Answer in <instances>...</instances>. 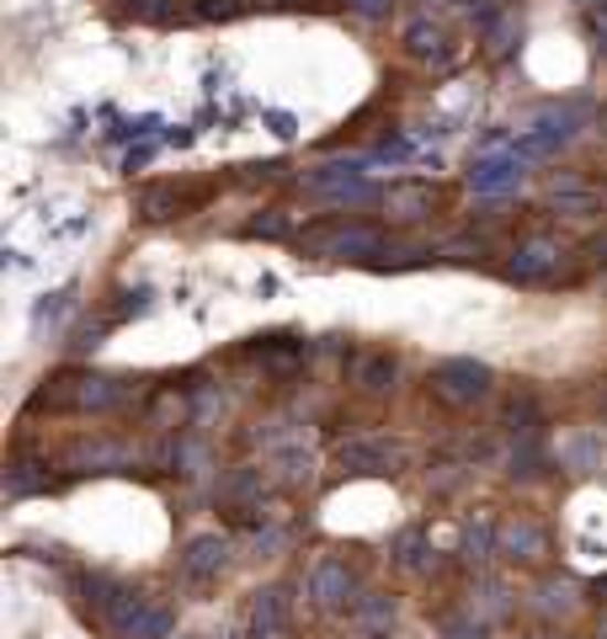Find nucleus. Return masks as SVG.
I'll list each match as a JSON object with an SVG mask.
<instances>
[{"mask_svg": "<svg viewBox=\"0 0 607 639\" xmlns=\"http://www.w3.org/2000/svg\"><path fill=\"white\" fill-rule=\"evenodd\" d=\"M303 251L336 256V262H363V256L384 251V235L373 224H315V230H303Z\"/></svg>", "mask_w": 607, "mask_h": 639, "instance_id": "f257e3e1", "label": "nucleus"}, {"mask_svg": "<svg viewBox=\"0 0 607 639\" xmlns=\"http://www.w3.org/2000/svg\"><path fill=\"white\" fill-rule=\"evenodd\" d=\"M432 395L448 400V405H475L490 395V368L475 358H448V363L432 368Z\"/></svg>", "mask_w": 607, "mask_h": 639, "instance_id": "f03ea898", "label": "nucleus"}, {"mask_svg": "<svg viewBox=\"0 0 607 639\" xmlns=\"http://www.w3.org/2000/svg\"><path fill=\"white\" fill-rule=\"evenodd\" d=\"M352 592H358V581H352V571H347L341 560H320V565H315V576H309V597H315V608H326V613L347 608V603H358Z\"/></svg>", "mask_w": 607, "mask_h": 639, "instance_id": "7ed1b4c3", "label": "nucleus"}, {"mask_svg": "<svg viewBox=\"0 0 607 639\" xmlns=\"http://www.w3.org/2000/svg\"><path fill=\"white\" fill-rule=\"evenodd\" d=\"M303 187L320 192V198H336V203H363V198H373V187L363 182V166H326V171H309Z\"/></svg>", "mask_w": 607, "mask_h": 639, "instance_id": "20e7f679", "label": "nucleus"}, {"mask_svg": "<svg viewBox=\"0 0 607 639\" xmlns=\"http://www.w3.org/2000/svg\"><path fill=\"white\" fill-rule=\"evenodd\" d=\"M400 464H405V454L384 437H363V443L341 448V469H352V475H395Z\"/></svg>", "mask_w": 607, "mask_h": 639, "instance_id": "39448f33", "label": "nucleus"}, {"mask_svg": "<svg viewBox=\"0 0 607 639\" xmlns=\"http://www.w3.org/2000/svg\"><path fill=\"white\" fill-rule=\"evenodd\" d=\"M224 565H230V539H224V533H203V539H192L182 554V571L192 581H213Z\"/></svg>", "mask_w": 607, "mask_h": 639, "instance_id": "423d86ee", "label": "nucleus"}, {"mask_svg": "<svg viewBox=\"0 0 607 639\" xmlns=\"http://www.w3.org/2000/svg\"><path fill=\"white\" fill-rule=\"evenodd\" d=\"M554 267H560V245L544 241V235L528 241V245H517V256L507 262V273H512L517 283H539V277H549Z\"/></svg>", "mask_w": 607, "mask_h": 639, "instance_id": "0eeeda50", "label": "nucleus"}, {"mask_svg": "<svg viewBox=\"0 0 607 639\" xmlns=\"http://www.w3.org/2000/svg\"><path fill=\"white\" fill-rule=\"evenodd\" d=\"M288 629V597L267 586V592H256V603H251V635L256 639H283Z\"/></svg>", "mask_w": 607, "mask_h": 639, "instance_id": "6e6552de", "label": "nucleus"}, {"mask_svg": "<svg viewBox=\"0 0 607 639\" xmlns=\"http://www.w3.org/2000/svg\"><path fill=\"white\" fill-rule=\"evenodd\" d=\"M522 182V166H517V155H490L480 160L475 171H469V187L475 192H507V187Z\"/></svg>", "mask_w": 607, "mask_h": 639, "instance_id": "1a4fd4ad", "label": "nucleus"}, {"mask_svg": "<svg viewBox=\"0 0 607 639\" xmlns=\"http://www.w3.org/2000/svg\"><path fill=\"white\" fill-rule=\"evenodd\" d=\"M501 549L517 565H533V560H544V528L539 522H512V528H501Z\"/></svg>", "mask_w": 607, "mask_h": 639, "instance_id": "9d476101", "label": "nucleus"}, {"mask_svg": "<svg viewBox=\"0 0 607 639\" xmlns=\"http://www.w3.org/2000/svg\"><path fill=\"white\" fill-rule=\"evenodd\" d=\"M123 379H81L75 390H70V405H81V411H113V405H123Z\"/></svg>", "mask_w": 607, "mask_h": 639, "instance_id": "9b49d317", "label": "nucleus"}, {"mask_svg": "<svg viewBox=\"0 0 607 639\" xmlns=\"http://www.w3.org/2000/svg\"><path fill=\"white\" fill-rule=\"evenodd\" d=\"M571 134H576V118H571V113H544L539 128L522 139V155H549L554 145H565Z\"/></svg>", "mask_w": 607, "mask_h": 639, "instance_id": "f8f14e48", "label": "nucleus"}, {"mask_svg": "<svg viewBox=\"0 0 607 639\" xmlns=\"http://www.w3.org/2000/svg\"><path fill=\"white\" fill-rule=\"evenodd\" d=\"M358 384H363L368 395H390L395 390V358L390 352H373L358 363Z\"/></svg>", "mask_w": 607, "mask_h": 639, "instance_id": "ddd939ff", "label": "nucleus"}, {"mask_svg": "<svg viewBox=\"0 0 607 639\" xmlns=\"http://www.w3.org/2000/svg\"><path fill=\"white\" fill-rule=\"evenodd\" d=\"M166 635H171V613L150 608V603L134 613V618H128V629H123V639H166Z\"/></svg>", "mask_w": 607, "mask_h": 639, "instance_id": "4468645a", "label": "nucleus"}, {"mask_svg": "<svg viewBox=\"0 0 607 639\" xmlns=\"http://www.w3.org/2000/svg\"><path fill=\"white\" fill-rule=\"evenodd\" d=\"M384 203H390L400 219H422V213H432V187H395Z\"/></svg>", "mask_w": 607, "mask_h": 639, "instance_id": "2eb2a0df", "label": "nucleus"}, {"mask_svg": "<svg viewBox=\"0 0 607 639\" xmlns=\"http://www.w3.org/2000/svg\"><path fill=\"white\" fill-rule=\"evenodd\" d=\"M533 608H539V613H571V608H576V581H544Z\"/></svg>", "mask_w": 607, "mask_h": 639, "instance_id": "dca6fc26", "label": "nucleus"}, {"mask_svg": "<svg viewBox=\"0 0 607 639\" xmlns=\"http://www.w3.org/2000/svg\"><path fill=\"white\" fill-rule=\"evenodd\" d=\"M358 618H363V629H390L395 624V597H379V592L358 597Z\"/></svg>", "mask_w": 607, "mask_h": 639, "instance_id": "f3484780", "label": "nucleus"}, {"mask_svg": "<svg viewBox=\"0 0 607 639\" xmlns=\"http://www.w3.org/2000/svg\"><path fill=\"white\" fill-rule=\"evenodd\" d=\"M507 426H512L517 437H539V405H533V395L507 400Z\"/></svg>", "mask_w": 607, "mask_h": 639, "instance_id": "a211bd4d", "label": "nucleus"}, {"mask_svg": "<svg viewBox=\"0 0 607 639\" xmlns=\"http://www.w3.org/2000/svg\"><path fill=\"white\" fill-rule=\"evenodd\" d=\"M405 43H411V54H422V60H432V54L443 60V43H448V38L437 28H426V22H416V28L405 32Z\"/></svg>", "mask_w": 607, "mask_h": 639, "instance_id": "6ab92c4d", "label": "nucleus"}, {"mask_svg": "<svg viewBox=\"0 0 607 639\" xmlns=\"http://www.w3.org/2000/svg\"><path fill=\"white\" fill-rule=\"evenodd\" d=\"M490 539H496V522H490V518L469 522V533H464V549H469V560H486V554H490Z\"/></svg>", "mask_w": 607, "mask_h": 639, "instance_id": "aec40b11", "label": "nucleus"}, {"mask_svg": "<svg viewBox=\"0 0 607 639\" xmlns=\"http://www.w3.org/2000/svg\"><path fill=\"white\" fill-rule=\"evenodd\" d=\"M422 533H416V528H411V533H400V565H405V571H422L426 565V554H422Z\"/></svg>", "mask_w": 607, "mask_h": 639, "instance_id": "412c9836", "label": "nucleus"}, {"mask_svg": "<svg viewBox=\"0 0 607 639\" xmlns=\"http://www.w3.org/2000/svg\"><path fill=\"white\" fill-rule=\"evenodd\" d=\"M241 11H245L241 0H198V17H209V22H230Z\"/></svg>", "mask_w": 607, "mask_h": 639, "instance_id": "4be33fe9", "label": "nucleus"}, {"mask_svg": "<svg viewBox=\"0 0 607 639\" xmlns=\"http://www.w3.org/2000/svg\"><path fill=\"white\" fill-rule=\"evenodd\" d=\"M251 235H267V241H277V235H288V219L277 209H267L262 219H251Z\"/></svg>", "mask_w": 607, "mask_h": 639, "instance_id": "5701e85b", "label": "nucleus"}, {"mask_svg": "<svg viewBox=\"0 0 607 639\" xmlns=\"http://www.w3.org/2000/svg\"><path fill=\"white\" fill-rule=\"evenodd\" d=\"M150 309V294L139 288V294H123V305L113 309V320H134V315H145Z\"/></svg>", "mask_w": 607, "mask_h": 639, "instance_id": "b1692460", "label": "nucleus"}, {"mask_svg": "<svg viewBox=\"0 0 607 639\" xmlns=\"http://www.w3.org/2000/svg\"><path fill=\"white\" fill-rule=\"evenodd\" d=\"M347 6H352L358 17H384V11H390V0H347Z\"/></svg>", "mask_w": 607, "mask_h": 639, "instance_id": "393cba45", "label": "nucleus"}, {"mask_svg": "<svg viewBox=\"0 0 607 639\" xmlns=\"http://www.w3.org/2000/svg\"><path fill=\"white\" fill-rule=\"evenodd\" d=\"M448 639H486V624H454Z\"/></svg>", "mask_w": 607, "mask_h": 639, "instance_id": "a878e982", "label": "nucleus"}, {"mask_svg": "<svg viewBox=\"0 0 607 639\" xmlns=\"http://www.w3.org/2000/svg\"><path fill=\"white\" fill-rule=\"evenodd\" d=\"M592 22H597V38H603V49H607V0L592 11Z\"/></svg>", "mask_w": 607, "mask_h": 639, "instance_id": "bb28decb", "label": "nucleus"}, {"mask_svg": "<svg viewBox=\"0 0 607 639\" xmlns=\"http://www.w3.org/2000/svg\"><path fill=\"white\" fill-rule=\"evenodd\" d=\"M603 597H607V581H603Z\"/></svg>", "mask_w": 607, "mask_h": 639, "instance_id": "cd10ccee", "label": "nucleus"}, {"mask_svg": "<svg viewBox=\"0 0 607 639\" xmlns=\"http://www.w3.org/2000/svg\"><path fill=\"white\" fill-rule=\"evenodd\" d=\"M603 635H607V624H603Z\"/></svg>", "mask_w": 607, "mask_h": 639, "instance_id": "c85d7f7f", "label": "nucleus"}]
</instances>
